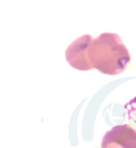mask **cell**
<instances>
[{"mask_svg":"<svg viewBox=\"0 0 136 148\" xmlns=\"http://www.w3.org/2000/svg\"><path fill=\"white\" fill-rule=\"evenodd\" d=\"M87 60L92 70L95 69L106 75H118L127 69L130 55L117 33L104 32L90 41Z\"/></svg>","mask_w":136,"mask_h":148,"instance_id":"6da1fadb","label":"cell"},{"mask_svg":"<svg viewBox=\"0 0 136 148\" xmlns=\"http://www.w3.org/2000/svg\"><path fill=\"white\" fill-rule=\"evenodd\" d=\"M101 148H136L135 129L126 124L113 127L104 134Z\"/></svg>","mask_w":136,"mask_h":148,"instance_id":"7a4b0ae2","label":"cell"},{"mask_svg":"<svg viewBox=\"0 0 136 148\" xmlns=\"http://www.w3.org/2000/svg\"><path fill=\"white\" fill-rule=\"evenodd\" d=\"M93 40L92 36L85 34L82 37L76 39L65 51V58L68 63L76 70L79 71H89L92 70L90 65L87 60V49Z\"/></svg>","mask_w":136,"mask_h":148,"instance_id":"3957f363","label":"cell"}]
</instances>
